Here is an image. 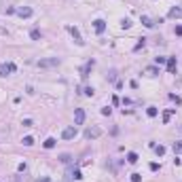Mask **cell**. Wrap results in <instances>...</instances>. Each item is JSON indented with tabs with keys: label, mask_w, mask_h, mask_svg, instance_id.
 I'll return each mask as SVG.
<instances>
[{
	"label": "cell",
	"mask_w": 182,
	"mask_h": 182,
	"mask_svg": "<svg viewBox=\"0 0 182 182\" xmlns=\"http://www.w3.org/2000/svg\"><path fill=\"white\" fill-rule=\"evenodd\" d=\"M110 112H112V108H108V106H106V108H102V114H104V116H108Z\"/></svg>",
	"instance_id": "29"
},
{
	"label": "cell",
	"mask_w": 182,
	"mask_h": 182,
	"mask_svg": "<svg viewBox=\"0 0 182 182\" xmlns=\"http://www.w3.org/2000/svg\"><path fill=\"white\" fill-rule=\"evenodd\" d=\"M40 182H51V180H49V178H42V180H40Z\"/></svg>",
	"instance_id": "34"
},
{
	"label": "cell",
	"mask_w": 182,
	"mask_h": 182,
	"mask_svg": "<svg viewBox=\"0 0 182 182\" xmlns=\"http://www.w3.org/2000/svg\"><path fill=\"white\" fill-rule=\"evenodd\" d=\"M93 30H95L97 34H102V32L106 30V21H104V19H95V21H93Z\"/></svg>",
	"instance_id": "11"
},
{
	"label": "cell",
	"mask_w": 182,
	"mask_h": 182,
	"mask_svg": "<svg viewBox=\"0 0 182 182\" xmlns=\"http://www.w3.org/2000/svg\"><path fill=\"white\" fill-rule=\"evenodd\" d=\"M70 159H72V157H70L68 152H63V154H59V161H61V163H70Z\"/></svg>",
	"instance_id": "24"
},
{
	"label": "cell",
	"mask_w": 182,
	"mask_h": 182,
	"mask_svg": "<svg viewBox=\"0 0 182 182\" xmlns=\"http://www.w3.org/2000/svg\"><path fill=\"white\" fill-rule=\"evenodd\" d=\"M74 123L76 125L85 123V110H83V108H76V110H74Z\"/></svg>",
	"instance_id": "9"
},
{
	"label": "cell",
	"mask_w": 182,
	"mask_h": 182,
	"mask_svg": "<svg viewBox=\"0 0 182 182\" xmlns=\"http://www.w3.org/2000/svg\"><path fill=\"white\" fill-rule=\"evenodd\" d=\"M21 142H23V146H32V144H34V138H32V135H25Z\"/></svg>",
	"instance_id": "19"
},
{
	"label": "cell",
	"mask_w": 182,
	"mask_h": 182,
	"mask_svg": "<svg viewBox=\"0 0 182 182\" xmlns=\"http://www.w3.org/2000/svg\"><path fill=\"white\" fill-rule=\"evenodd\" d=\"M131 182H142V176L140 174H131Z\"/></svg>",
	"instance_id": "28"
},
{
	"label": "cell",
	"mask_w": 182,
	"mask_h": 182,
	"mask_svg": "<svg viewBox=\"0 0 182 182\" xmlns=\"http://www.w3.org/2000/svg\"><path fill=\"white\" fill-rule=\"evenodd\" d=\"M76 133H78V131H76V125H74V127H66V129L61 131V138H63V140H74Z\"/></svg>",
	"instance_id": "6"
},
{
	"label": "cell",
	"mask_w": 182,
	"mask_h": 182,
	"mask_svg": "<svg viewBox=\"0 0 182 182\" xmlns=\"http://www.w3.org/2000/svg\"><path fill=\"white\" fill-rule=\"evenodd\" d=\"M144 74H146L148 78H154V76L159 74V68L157 66H146V68H144Z\"/></svg>",
	"instance_id": "10"
},
{
	"label": "cell",
	"mask_w": 182,
	"mask_h": 182,
	"mask_svg": "<svg viewBox=\"0 0 182 182\" xmlns=\"http://www.w3.org/2000/svg\"><path fill=\"white\" fill-rule=\"evenodd\" d=\"M140 21H142V25H144V28H154V21L150 19L148 15H142V17H140Z\"/></svg>",
	"instance_id": "12"
},
{
	"label": "cell",
	"mask_w": 182,
	"mask_h": 182,
	"mask_svg": "<svg viewBox=\"0 0 182 182\" xmlns=\"http://www.w3.org/2000/svg\"><path fill=\"white\" fill-rule=\"evenodd\" d=\"M180 133H182V127H180Z\"/></svg>",
	"instance_id": "35"
},
{
	"label": "cell",
	"mask_w": 182,
	"mask_h": 182,
	"mask_svg": "<svg viewBox=\"0 0 182 182\" xmlns=\"http://www.w3.org/2000/svg\"><path fill=\"white\" fill-rule=\"evenodd\" d=\"M154 63L161 66V63H167V57H154Z\"/></svg>",
	"instance_id": "27"
},
{
	"label": "cell",
	"mask_w": 182,
	"mask_h": 182,
	"mask_svg": "<svg viewBox=\"0 0 182 182\" xmlns=\"http://www.w3.org/2000/svg\"><path fill=\"white\" fill-rule=\"evenodd\" d=\"M68 32L72 34V38H74V42L78 44V47H83V44H85V40H83V36H80L78 28H74V25H68Z\"/></svg>",
	"instance_id": "5"
},
{
	"label": "cell",
	"mask_w": 182,
	"mask_h": 182,
	"mask_svg": "<svg viewBox=\"0 0 182 182\" xmlns=\"http://www.w3.org/2000/svg\"><path fill=\"white\" fill-rule=\"evenodd\" d=\"M30 38L32 40H40V30H32L30 32Z\"/></svg>",
	"instance_id": "21"
},
{
	"label": "cell",
	"mask_w": 182,
	"mask_h": 182,
	"mask_svg": "<svg viewBox=\"0 0 182 182\" xmlns=\"http://www.w3.org/2000/svg\"><path fill=\"white\" fill-rule=\"evenodd\" d=\"M17 15H19L21 17V19H25V17H32L34 15V11H32V8L30 6H21V8H17V11H15Z\"/></svg>",
	"instance_id": "8"
},
{
	"label": "cell",
	"mask_w": 182,
	"mask_h": 182,
	"mask_svg": "<svg viewBox=\"0 0 182 182\" xmlns=\"http://www.w3.org/2000/svg\"><path fill=\"white\" fill-rule=\"evenodd\" d=\"M83 93H85L87 97H91V95L95 93V89H93V87H85V89H83Z\"/></svg>",
	"instance_id": "23"
},
{
	"label": "cell",
	"mask_w": 182,
	"mask_h": 182,
	"mask_svg": "<svg viewBox=\"0 0 182 182\" xmlns=\"http://www.w3.org/2000/svg\"><path fill=\"white\" fill-rule=\"evenodd\" d=\"M17 171H19V174H21V171H25V163H19V167H17Z\"/></svg>",
	"instance_id": "33"
},
{
	"label": "cell",
	"mask_w": 182,
	"mask_h": 182,
	"mask_svg": "<svg viewBox=\"0 0 182 182\" xmlns=\"http://www.w3.org/2000/svg\"><path fill=\"white\" fill-rule=\"evenodd\" d=\"M157 112H159V110H157L154 106H148V108H146V114H148V116H157Z\"/></svg>",
	"instance_id": "22"
},
{
	"label": "cell",
	"mask_w": 182,
	"mask_h": 182,
	"mask_svg": "<svg viewBox=\"0 0 182 182\" xmlns=\"http://www.w3.org/2000/svg\"><path fill=\"white\" fill-rule=\"evenodd\" d=\"M127 161L129 163H138V154L135 152H127Z\"/></svg>",
	"instance_id": "18"
},
{
	"label": "cell",
	"mask_w": 182,
	"mask_h": 182,
	"mask_svg": "<svg viewBox=\"0 0 182 182\" xmlns=\"http://www.w3.org/2000/svg\"><path fill=\"white\" fill-rule=\"evenodd\" d=\"M174 112H176L174 108H167V110L163 112V123H169V119H171V114H174Z\"/></svg>",
	"instance_id": "14"
},
{
	"label": "cell",
	"mask_w": 182,
	"mask_h": 182,
	"mask_svg": "<svg viewBox=\"0 0 182 182\" xmlns=\"http://www.w3.org/2000/svg\"><path fill=\"white\" fill-rule=\"evenodd\" d=\"M34 123H32V119H23V127H32Z\"/></svg>",
	"instance_id": "30"
},
{
	"label": "cell",
	"mask_w": 182,
	"mask_h": 182,
	"mask_svg": "<svg viewBox=\"0 0 182 182\" xmlns=\"http://www.w3.org/2000/svg\"><path fill=\"white\" fill-rule=\"evenodd\" d=\"M169 99H174V102H176V104H180V102H182V99H180L178 95H174V93H171V95H169Z\"/></svg>",
	"instance_id": "31"
},
{
	"label": "cell",
	"mask_w": 182,
	"mask_h": 182,
	"mask_svg": "<svg viewBox=\"0 0 182 182\" xmlns=\"http://www.w3.org/2000/svg\"><path fill=\"white\" fill-rule=\"evenodd\" d=\"M55 144H57V140H55V138H47V140L42 142V146H44V148H53Z\"/></svg>",
	"instance_id": "15"
},
{
	"label": "cell",
	"mask_w": 182,
	"mask_h": 182,
	"mask_svg": "<svg viewBox=\"0 0 182 182\" xmlns=\"http://www.w3.org/2000/svg\"><path fill=\"white\" fill-rule=\"evenodd\" d=\"M17 70V66L13 61H4V63H0V76H8V74H13V72Z\"/></svg>",
	"instance_id": "4"
},
{
	"label": "cell",
	"mask_w": 182,
	"mask_h": 182,
	"mask_svg": "<svg viewBox=\"0 0 182 182\" xmlns=\"http://www.w3.org/2000/svg\"><path fill=\"white\" fill-rule=\"evenodd\" d=\"M167 70L176 72V57H167Z\"/></svg>",
	"instance_id": "16"
},
{
	"label": "cell",
	"mask_w": 182,
	"mask_h": 182,
	"mask_svg": "<svg viewBox=\"0 0 182 182\" xmlns=\"http://www.w3.org/2000/svg\"><path fill=\"white\" fill-rule=\"evenodd\" d=\"M93 66H95V61L91 59V61H87L85 66L80 68V78H83V80H87V76H89V72H91V68H93Z\"/></svg>",
	"instance_id": "7"
},
{
	"label": "cell",
	"mask_w": 182,
	"mask_h": 182,
	"mask_svg": "<svg viewBox=\"0 0 182 182\" xmlns=\"http://www.w3.org/2000/svg\"><path fill=\"white\" fill-rule=\"evenodd\" d=\"M144 44H146V38H140V42H138V44L133 47V51H140V49L144 47Z\"/></svg>",
	"instance_id": "26"
},
{
	"label": "cell",
	"mask_w": 182,
	"mask_h": 182,
	"mask_svg": "<svg viewBox=\"0 0 182 182\" xmlns=\"http://www.w3.org/2000/svg\"><path fill=\"white\" fill-rule=\"evenodd\" d=\"M180 15H182V8H180V6H174V8L169 11V15H167V17H171V19H178Z\"/></svg>",
	"instance_id": "13"
},
{
	"label": "cell",
	"mask_w": 182,
	"mask_h": 182,
	"mask_svg": "<svg viewBox=\"0 0 182 182\" xmlns=\"http://www.w3.org/2000/svg\"><path fill=\"white\" fill-rule=\"evenodd\" d=\"M152 148H154V152H157L159 157H163V154H165V146H161V144H159V146H157V144H154Z\"/></svg>",
	"instance_id": "17"
},
{
	"label": "cell",
	"mask_w": 182,
	"mask_h": 182,
	"mask_svg": "<svg viewBox=\"0 0 182 182\" xmlns=\"http://www.w3.org/2000/svg\"><path fill=\"white\" fill-rule=\"evenodd\" d=\"M61 63L59 57H47V59H40L38 61V68H57Z\"/></svg>",
	"instance_id": "3"
},
{
	"label": "cell",
	"mask_w": 182,
	"mask_h": 182,
	"mask_svg": "<svg viewBox=\"0 0 182 182\" xmlns=\"http://www.w3.org/2000/svg\"><path fill=\"white\" fill-rule=\"evenodd\" d=\"M148 167H150V171H157V169H159V165H157V163H150Z\"/></svg>",
	"instance_id": "32"
},
{
	"label": "cell",
	"mask_w": 182,
	"mask_h": 182,
	"mask_svg": "<svg viewBox=\"0 0 182 182\" xmlns=\"http://www.w3.org/2000/svg\"><path fill=\"white\" fill-rule=\"evenodd\" d=\"M80 178H83V174H80L78 167H68L66 174H63V180H68V182H72V180H80Z\"/></svg>",
	"instance_id": "2"
},
{
	"label": "cell",
	"mask_w": 182,
	"mask_h": 182,
	"mask_svg": "<svg viewBox=\"0 0 182 182\" xmlns=\"http://www.w3.org/2000/svg\"><path fill=\"white\" fill-rule=\"evenodd\" d=\"M182 152V142H174V154Z\"/></svg>",
	"instance_id": "25"
},
{
	"label": "cell",
	"mask_w": 182,
	"mask_h": 182,
	"mask_svg": "<svg viewBox=\"0 0 182 182\" xmlns=\"http://www.w3.org/2000/svg\"><path fill=\"white\" fill-rule=\"evenodd\" d=\"M131 25H133V23H131V19H123V21H121V28H123V30H129Z\"/></svg>",
	"instance_id": "20"
},
{
	"label": "cell",
	"mask_w": 182,
	"mask_h": 182,
	"mask_svg": "<svg viewBox=\"0 0 182 182\" xmlns=\"http://www.w3.org/2000/svg\"><path fill=\"white\" fill-rule=\"evenodd\" d=\"M99 135H102V127H97V125H91L85 129V140H97Z\"/></svg>",
	"instance_id": "1"
}]
</instances>
